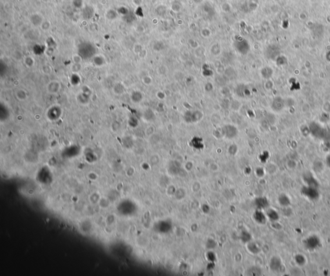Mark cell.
<instances>
[{"label": "cell", "instance_id": "cell-1", "mask_svg": "<svg viewBox=\"0 0 330 276\" xmlns=\"http://www.w3.org/2000/svg\"><path fill=\"white\" fill-rule=\"evenodd\" d=\"M301 193L311 200H316L319 197V193L317 188L311 186H304L301 189Z\"/></svg>", "mask_w": 330, "mask_h": 276}, {"label": "cell", "instance_id": "cell-2", "mask_svg": "<svg viewBox=\"0 0 330 276\" xmlns=\"http://www.w3.org/2000/svg\"><path fill=\"white\" fill-rule=\"evenodd\" d=\"M202 117L203 114L199 110L188 111L184 114V119L188 123H193L199 121Z\"/></svg>", "mask_w": 330, "mask_h": 276}, {"label": "cell", "instance_id": "cell-3", "mask_svg": "<svg viewBox=\"0 0 330 276\" xmlns=\"http://www.w3.org/2000/svg\"><path fill=\"white\" fill-rule=\"evenodd\" d=\"M321 240L316 236H311L306 239L304 241L305 247L308 250H315L320 246Z\"/></svg>", "mask_w": 330, "mask_h": 276}, {"label": "cell", "instance_id": "cell-4", "mask_svg": "<svg viewBox=\"0 0 330 276\" xmlns=\"http://www.w3.org/2000/svg\"><path fill=\"white\" fill-rule=\"evenodd\" d=\"M310 131L314 136L319 138V139H324L325 136H326V130L322 128L321 125L316 123L311 124L310 126Z\"/></svg>", "mask_w": 330, "mask_h": 276}, {"label": "cell", "instance_id": "cell-5", "mask_svg": "<svg viewBox=\"0 0 330 276\" xmlns=\"http://www.w3.org/2000/svg\"><path fill=\"white\" fill-rule=\"evenodd\" d=\"M222 129H223V134L228 139H233L238 133V130L236 127L232 124L225 125Z\"/></svg>", "mask_w": 330, "mask_h": 276}, {"label": "cell", "instance_id": "cell-6", "mask_svg": "<svg viewBox=\"0 0 330 276\" xmlns=\"http://www.w3.org/2000/svg\"><path fill=\"white\" fill-rule=\"evenodd\" d=\"M61 88V85L60 82L56 80H53L47 84L46 86V92L49 94L55 95L59 92Z\"/></svg>", "mask_w": 330, "mask_h": 276}, {"label": "cell", "instance_id": "cell-7", "mask_svg": "<svg viewBox=\"0 0 330 276\" xmlns=\"http://www.w3.org/2000/svg\"><path fill=\"white\" fill-rule=\"evenodd\" d=\"M235 46L237 50L243 54H246L249 50V45L248 42L244 39L237 41Z\"/></svg>", "mask_w": 330, "mask_h": 276}, {"label": "cell", "instance_id": "cell-8", "mask_svg": "<svg viewBox=\"0 0 330 276\" xmlns=\"http://www.w3.org/2000/svg\"><path fill=\"white\" fill-rule=\"evenodd\" d=\"M171 229L172 224L169 221H161L157 226V230L161 233H167Z\"/></svg>", "mask_w": 330, "mask_h": 276}, {"label": "cell", "instance_id": "cell-9", "mask_svg": "<svg viewBox=\"0 0 330 276\" xmlns=\"http://www.w3.org/2000/svg\"><path fill=\"white\" fill-rule=\"evenodd\" d=\"M269 266H270V268L273 271L277 272L280 269V267L282 266V262L279 257H273L270 261Z\"/></svg>", "mask_w": 330, "mask_h": 276}, {"label": "cell", "instance_id": "cell-10", "mask_svg": "<svg viewBox=\"0 0 330 276\" xmlns=\"http://www.w3.org/2000/svg\"><path fill=\"white\" fill-rule=\"evenodd\" d=\"M15 96L20 101H25L28 99V95L27 92L24 89H18L15 92Z\"/></svg>", "mask_w": 330, "mask_h": 276}, {"label": "cell", "instance_id": "cell-11", "mask_svg": "<svg viewBox=\"0 0 330 276\" xmlns=\"http://www.w3.org/2000/svg\"><path fill=\"white\" fill-rule=\"evenodd\" d=\"M304 180V182L306 183V185L308 186H311V187H315L317 188L318 185H319V183H318L317 181L311 175H305Z\"/></svg>", "mask_w": 330, "mask_h": 276}, {"label": "cell", "instance_id": "cell-12", "mask_svg": "<svg viewBox=\"0 0 330 276\" xmlns=\"http://www.w3.org/2000/svg\"><path fill=\"white\" fill-rule=\"evenodd\" d=\"M255 204L258 208L265 209L268 207L269 202L266 198H259L255 200Z\"/></svg>", "mask_w": 330, "mask_h": 276}, {"label": "cell", "instance_id": "cell-13", "mask_svg": "<svg viewBox=\"0 0 330 276\" xmlns=\"http://www.w3.org/2000/svg\"><path fill=\"white\" fill-rule=\"evenodd\" d=\"M143 99L141 92L139 91H134L131 94V100L134 103H139Z\"/></svg>", "mask_w": 330, "mask_h": 276}, {"label": "cell", "instance_id": "cell-14", "mask_svg": "<svg viewBox=\"0 0 330 276\" xmlns=\"http://www.w3.org/2000/svg\"><path fill=\"white\" fill-rule=\"evenodd\" d=\"M254 219L257 222V223H261V224L265 223L266 222V218L265 215L264 214L260 211H256L255 212V214H254Z\"/></svg>", "mask_w": 330, "mask_h": 276}, {"label": "cell", "instance_id": "cell-15", "mask_svg": "<svg viewBox=\"0 0 330 276\" xmlns=\"http://www.w3.org/2000/svg\"><path fill=\"white\" fill-rule=\"evenodd\" d=\"M248 91H249L248 89L244 85H239L236 89L237 94L239 95V97H247V96H248L249 95L248 93Z\"/></svg>", "mask_w": 330, "mask_h": 276}, {"label": "cell", "instance_id": "cell-16", "mask_svg": "<svg viewBox=\"0 0 330 276\" xmlns=\"http://www.w3.org/2000/svg\"><path fill=\"white\" fill-rule=\"evenodd\" d=\"M191 144L192 145L193 147L197 149H201L204 147L202 143V139L199 137H194V139L191 140Z\"/></svg>", "mask_w": 330, "mask_h": 276}, {"label": "cell", "instance_id": "cell-17", "mask_svg": "<svg viewBox=\"0 0 330 276\" xmlns=\"http://www.w3.org/2000/svg\"><path fill=\"white\" fill-rule=\"evenodd\" d=\"M125 88L121 83H117L113 87V92L116 95H121L124 93Z\"/></svg>", "mask_w": 330, "mask_h": 276}, {"label": "cell", "instance_id": "cell-18", "mask_svg": "<svg viewBox=\"0 0 330 276\" xmlns=\"http://www.w3.org/2000/svg\"><path fill=\"white\" fill-rule=\"evenodd\" d=\"M279 202L282 206L288 207L290 205V200L286 194H282L279 198Z\"/></svg>", "mask_w": 330, "mask_h": 276}, {"label": "cell", "instance_id": "cell-19", "mask_svg": "<svg viewBox=\"0 0 330 276\" xmlns=\"http://www.w3.org/2000/svg\"><path fill=\"white\" fill-rule=\"evenodd\" d=\"M268 217L272 221H277L279 218V214L273 209H270L267 212Z\"/></svg>", "mask_w": 330, "mask_h": 276}, {"label": "cell", "instance_id": "cell-20", "mask_svg": "<svg viewBox=\"0 0 330 276\" xmlns=\"http://www.w3.org/2000/svg\"><path fill=\"white\" fill-rule=\"evenodd\" d=\"M144 118H145L146 121H152V120L155 118V115L152 110L148 109L145 111V113H144Z\"/></svg>", "mask_w": 330, "mask_h": 276}, {"label": "cell", "instance_id": "cell-21", "mask_svg": "<svg viewBox=\"0 0 330 276\" xmlns=\"http://www.w3.org/2000/svg\"><path fill=\"white\" fill-rule=\"evenodd\" d=\"M282 100L279 98H276L272 103V108L275 110H279L282 109L283 105H282Z\"/></svg>", "mask_w": 330, "mask_h": 276}, {"label": "cell", "instance_id": "cell-22", "mask_svg": "<svg viewBox=\"0 0 330 276\" xmlns=\"http://www.w3.org/2000/svg\"><path fill=\"white\" fill-rule=\"evenodd\" d=\"M295 260L298 265H304L306 263L305 257L301 254H297L295 257Z\"/></svg>", "mask_w": 330, "mask_h": 276}, {"label": "cell", "instance_id": "cell-23", "mask_svg": "<svg viewBox=\"0 0 330 276\" xmlns=\"http://www.w3.org/2000/svg\"><path fill=\"white\" fill-rule=\"evenodd\" d=\"M110 128H111L112 131L113 132H114V133H116V132L118 131L119 130V129L121 128V123H120L117 121H113L112 122V124H111Z\"/></svg>", "mask_w": 330, "mask_h": 276}, {"label": "cell", "instance_id": "cell-24", "mask_svg": "<svg viewBox=\"0 0 330 276\" xmlns=\"http://www.w3.org/2000/svg\"><path fill=\"white\" fill-rule=\"evenodd\" d=\"M41 71L45 75H50L52 73V68L49 65H44L41 68Z\"/></svg>", "mask_w": 330, "mask_h": 276}, {"label": "cell", "instance_id": "cell-25", "mask_svg": "<svg viewBox=\"0 0 330 276\" xmlns=\"http://www.w3.org/2000/svg\"><path fill=\"white\" fill-rule=\"evenodd\" d=\"M248 249L251 252H252L254 254H257L259 253V252L260 251L259 249L257 247V245L254 243H250L248 245Z\"/></svg>", "mask_w": 330, "mask_h": 276}, {"label": "cell", "instance_id": "cell-26", "mask_svg": "<svg viewBox=\"0 0 330 276\" xmlns=\"http://www.w3.org/2000/svg\"><path fill=\"white\" fill-rule=\"evenodd\" d=\"M25 63L28 67H31L34 64V59L31 57H27L25 59Z\"/></svg>", "mask_w": 330, "mask_h": 276}, {"label": "cell", "instance_id": "cell-27", "mask_svg": "<svg viewBox=\"0 0 330 276\" xmlns=\"http://www.w3.org/2000/svg\"><path fill=\"white\" fill-rule=\"evenodd\" d=\"M241 239L243 241H248L251 239V235L247 232H243L241 234Z\"/></svg>", "mask_w": 330, "mask_h": 276}, {"label": "cell", "instance_id": "cell-28", "mask_svg": "<svg viewBox=\"0 0 330 276\" xmlns=\"http://www.w3.org/2000/svg\"><path fill=\"white\" fill-rule=\"evenodd\" d=\"M72 60L74 63H76V64H81V61H82V59L81 57L77 54H74L73 56H72Z\"/></svg>", "mask_w": 330, "mask_h": 276}, {"label": "cell", "instance_id": "cell-29", "mask_svg": "<svg viewBox=\"0 0 330 276\" xmlns=\"http://www.w3.org/2000/svg\"><path fill=\"white\" fill-rule=\"evenodd\" d=\"M81 70V64H76L74 63V64L72 67V71H74L75 73L78 72Z\"/></svg>", "mask_w": 330, "mask_h": 276}, {"label": "cell", "instance_id": "cell-30", "mask_svg": "<svg viewBox=\"0 0 330 276\" xmlns=\"http://www.w3.org/2000/svg\"><path fill=\"white\" fill-rule=\"evenodd\" d=\"M205 90L206 92H211L213 90V85L212 83L210 82H208L206 83L205 85Z\"/></svg>", "mask_w": 330, "mask_h": 276}, {"label": "cell", "instance_id": "cell-31", "mask_svg": "<svg viewBox=\"0 0 330 276\" xmlns=\"http://www.w3.org/2000/svg\"><path fill=\"white\" fill-rule=\"evenodd\" d=\"M237 151V146L235 145L231 146L229 148V152L232 154H235Z\"/></svg>", "mask_w": 330, "mask_h": 276}, {"label": "cell", "instance_id": "cell-32", "mask_svg": "<svg viewBox=\"0 0 330 276\" xmlns=\"http://www.w3.org/2000/svg\"><path fill=\"white\" fill-rule=\"evenodd\" d=\"M143 81L145 85H150L152 82V80L149 77H145V78H143Z\"/></svg>", "mask_w": 330, "mask_h": 276}, {"label": "cell", "instance_id": "cell-33", "mask_svg": "<svg viewBox=\"0 0 330 276\" xmlns=\"http://www.w3.org/2000/svg\"><path fill=\"white\" fill-rule=\"evenodd\" d=\"M208 260H209L210 261H214L215 259V255L212 252H208Z\"/></svg>", "mask_w": 330, "mask_h": 276}, {"label": "cell", "instance_id": "cell-34", "mask_svg": "<svg viewBox=\"0 0 330 276\" xmlns=\"http://www.w3.org/2000/svg\"><path fill=\"white\" fill-rule=\"evenodd\" d=\"M326 164L327 165L330 167V154H329L328 157H326Z\"/></svg>", "mask_w": 330, "mask_h": 276}]
</instances>
